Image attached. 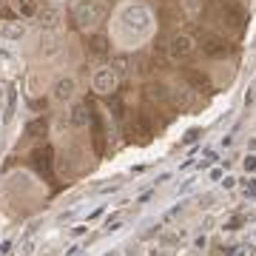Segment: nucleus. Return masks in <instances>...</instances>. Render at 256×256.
Returning a JSON list of instances; mask_svg holds the SVG:
<instances>
[{
  "instance_id": "f257e3e1",
  "label": "nucleus",
  "mask_w": 256,
  "mask_h": 256,
  "mask_svg": "<svg viewBox=\"0 0 256 256\" xmlns=\"http://www.w3.org/2000/svg\"><path fill=\"white\" fill-rule=\"evenodd\" d=\"M102 14H106V9H102L100 0H77V3H74V20L86 28L97 26L102 20Z\"/></svg>"
},
{
  "instance_id": "f03ea898",
  "label": "nucleus",
  "mask_w": 256,
  "mask_h": 256,
  "mask_svg": "<svg viewBox=\"0 0 256 256\" xmlns=\"http://www.w3.org/2000/svg\"><path fill=\"white\" fill-rule=\"evenodd\" d=\"M92 86L97 94H111L114 88H117V68H111V66H102V68H97L92 77Z\"/></svg>"
},
{
  "instance_id": "7ed1b4c3",
  "label": "nucleus",
  "mask_w": 256,
  "mask_h": 256,
  "mask_svg": "<svg viewBox=\"0 0 256 256\" xmlns=\"http://www.w3.org/2000/svg\"><path fill=\"white\" fill-rule=\"evenodd\" d=\"M171 60H185L194 54V37L191 34H174L171 37V46H168Z\"/></svg>"
},
{
  "instance_id": "20e7f679",
  "label": "nucleus",
  "mask_w": 256,
  "mask_h": 256,
  "mask_svg": "<svg viewBox=\"0 0 256 256\" xmlns=\"http://www.w3.org/2000/svg\"><path fill=\"white\" fill-rule=\"evenodd\" d=\"M74 94H77V80H74V77H60V80L52 86L54 102H68V100H74Z\"/></svg>"
},
{
  "instance_id": "39448f33",
  "label": "nucleus",
  "mask_w": 256,
  "mask_h": 256,
  "mask_svg": "<svg viewBox=\"0 0 256 256\" xmlns=\"http://www.w3.org/2000/svg\"><path fill=\"white\" fill-rule=\"evenodd\" d=\"M37 18H40V23L46 28H57L63 23V12H60V6H43L37 12Z\"/></svg>"
},
{
  "instance_id": "423d86ee",
  "label": "nucleus",
  "mask_w": 256,
  "mask_h": 256,
  "mask_svg": "<svg viewBox=\"0 0 256 256\" xmlns=\"http://www.w3.org/2000/svg\"><path fill=\"white\" fill-rule=\"evenodd\" d=\"M202 52H205L208 57H225V54H228V43H225L222 37H214V34H210V37H205Z\"/></svg>"
},
{
  "instance_id": "0eeeda50",
  "label": "nucleus",
  "mask_w": 256,
  "mask_h": 256,
  "mask_svg": "<svg viewBox=\"0 0 256 256\" xmlns=\"http://www.w3.org/2000/svg\"><path fill=\"white\" fill-rule=\"evenodd\" d=\"M0 34L12 37V40H20L26 34V26L23 23H9V20H0Z\"/></svg>"
},
{
  "instance_id": "6e6552de",
  "label": "nucleus",
  "mask_w": 256,
  "mask_h": 256,
  "mask_svg": "<svg viewBox=\"0 0 256 256\" xmlns=\"http://www.w3.org/2000/svg\"><path fill=\"white\" fill-rule=\"evenodd\" d=\"M14 9H18L23 18H32V14L40 12V6H37V0H14Z\"/></svg>"
},
{
  "instance_id": "1a4fd4ad",
  "label": "nucleus",
  "mask_w": 256,
  "mask_h": 256,
  "mask_svg": "<svg viewBox=\"0 0 256 256\" xmlns=\"http://www.w3.org/2000/svg\"><path fill=\"white\" fill-rule=\"evenodd\" d=\"M185 80L191 82V86H196V88H208V80H205V74L194 72V68H188V72H185Z\"/></svg>"
},
{
  "instance_id": "9d476101",
  "label": "nucleus",
  "mask_w": 256,
  "mask_h": 256,
  "mask_svg": "<svg viewBox=\"0 0 256 256\" xmlns=\"http://www.w3.org/2000/svg\"><path fill=\"white\" fill-rule=\"evenodd\" d=\"M72 122H74V126H86V122H88V108H86V106H77V108H74Z\"/></svg>"
},
{
  "instance_id": "9b49d317",
  "label": "nucleus",
  "mask_w": 256,
  "mask_h": 256,
  "mask_svg": "<svg viewBox=\"0 0 256 256\" xmlns=\"http://www.w3.org/2000/svg\"><path fill=\"white\" fill-rule=\"evenodd\" d=\"M106 43H108V40H106V37L102 34H97V37H92V52H97V54H102V52H106Z\"/></svg>"
},
{
  "instance_id": "f8f14e48",
  "label": "nucleus",
  "mask_w": 256,
  "mask_h": 256,
  "mask_svg": "<svg viewBox=\"0 0 256 256\" xmlns=\"http://www.w3.org/2000/svg\"><path fill=\"white\" fill-rule=\"evenodd\" d=\"M0 6H3V0H0Z\"/></svg>"
}]
</instances>
